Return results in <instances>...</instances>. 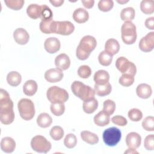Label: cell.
<instances>
[{
	"instance_id": "1",
	"label": "cell",
	"mask_w": 154,
	"mask_h": 154,
	"mask_svg": "<svg viewBox=\"0 0 154 154\" xmlns=\"http://www.w3.org/2000/svg\"><path fill=\"white\" fill-rule=\"evenodd\" d=\"M14 120L13 102L8 92L1 88L0 91V120L2 124H11Z\"/></svg>"
},
{
	"instance_id": "2",
	"label": "cell",
	"mask_w": 154,
	"mask_h": 154,
	"mask_svg": "<svg viewBox=\"0 0 154 154\" xmlns=\"http://www.w3.org/2000/svg\"><path fill=\"white\" fill-rule=\"evenodd\" d=\"M97 45L96 38L91 35H85L81 40L76 50V55L79 60H87Z\"/></svg>"
},
{
	"instance_id": "3",
	"label": "cell",
	"mask_w": 154,
	"mask_h": 154,
	"mask_svg": "<svg viewBox=\"0 0 154 154\" xmlns=\"http://www.w3.org/2000/svg\"><path fill=\"white\" fill-rule=\"evenodd\" d=\"M71 90L76 96L83 101L94 98L96 94L91 87L78 81H75L72 84Z\"/></svg>"
},
{
	"instance_id": "4",
	"label": "cell",
	"mask_w": 154,
	"mask_h": 154,
	"mask_svg": "<svg viewBox=\"0 0 154 154\" xmlns=\"http://www.w3.org/2000/svg\"><path fill=\"white\" fill-rule=\"evenodd\" d=\"M46 96L51 103H64L69 99L67 91L58 86H52L49 87L46 93Z\"/></svg>"
},
{
	"instance_id": "5",
	"label": "cell",
	"mask_w": 154,
	"mask_h": 154,
	"mask_svg": "<svg viewBox=\"0 0 154 154\" xmlns=\"http://www.w3.org/2000/svg\"><path fill=\"white\" fill-rule=\"evenodd\" d=\"M17 108L22 119L25 120H31L35 115V107L32 101L29 99H20L17 103Z\"/></svg>"
},
{
	"instance_id": "6",
	"label": "cell",
	"mask_w": 154,
	"mask_h": 154,
	"mask_svg": "<svg viewBox=\"0 0 154 154\" xmlns=\"http://www.w3.org/2000/svg\"><path fill=\"white\" fill-rule=\"evenodd\" d=\"M122 39L126 45H132L137 40L136 26L132 22H125L121 28Z\"/></svg>"
},
{
	"instance_id": "7",
	"label": "cell",
	"mask_w": 154,
	"mask_h": 154,
	"mask_svg": "<svg viewBox=\"0 0 154 154\" xmlns=\"http://www.w3.org/2000/svg\"><path fill=\"white\" fill-rule=\"evenodd\" d=\"M103 140L108 146H114L120 141L122 133L119 129L116 127L108 128L103 132Z\"/></svg>"
},
{
	"instance_id": "8",
	"label": "cell",
	"mask_w": 154,
	"mask_h": 154,
	"mask_svg": "<svg viewBox=\"0 0 154 154\" xmlns=\"http://www.w3.org/2000/svg\"><path fill=\"white\" fill-rule=\"evenodd\" d=\"M32 149L38 153H48L52 147L51 143L42 135H36L31 141Z\"/></svg>"
},
{
	"instance_id": "9",
	"label": "cell",
	"mask_w": 154,
	"mask_h": 154,
	"mask_svg": "<svg viewBox=\"0 0 154 154\" xmlns=\"http://www.w3.org/2000/svg\"><path fill=\"white\" fill-rule=\"evenodd\" d=\"M116 66L122 74L126 73L132 76H135L136 74L137 68L135 65L124 57H119L116 60Z\"/></svg>"
},
{
	"instance_id": "10",
	"label": "cell",
	"mask_w": 154,
	"mask_h": 154,
	"mask_svg": "<svg viewBox=\"0 0 154 154\" xmlns=\"http://www.w3.org/2000/svg\"><path fill=\"white\" fill-rule=\"evenodd\" d=\"M75 29V26L70 21H56L55 33L63 35L71 34Z\"/></svg>"
},
{
	"instance_id": "11",
	"label": "cell",
	"mask_w": 154,
	"mask_h": 154,
	"mask_svg": "<svg viewBox=\"0 0 154 154\" xmlns=\"http://www.w3.org/2000/svg\"><path fill=\"white\" fill-rule=\"evenodd\" d=\"M139 48L143 52H150L154 48V32H149L142 37L139 42Z\"/></svg>"
},
{
	"instance_id": "12",
	"label": "cell",
	"mask_w": 154,
	"mask_h": 154,
	"mask_svg": "<svg viewBox=\"0 0 154 154\" xmlns=\"http://www.w3.org/2000/svg\"><path fill=\"white\" fill-rule=\"evenodd\" d=\"M64 74L62 70L57 68L50 69L46 71L45 73V79L49 82H57L60 81L63 78Z\"/></svg>"
},
{
	"instance_id": "13",
	"label": "cell",
	"mask_w": 154,
	"mask_h": 154,
	"mask_svg": "<svg viewBox=\"0 0 154 154\" xmlns=\"http://www.w3.org/2000/svg\"><path fill=\"white\" fill-rule=\"evenodd\" d=\"M141 143V137L137 132L129 133L126 137V143L129 148L136 149L140 147Z\"/></svg>"
},
{
	"instance_id": "14",
	"label": "cell",
	"mask_w": 154,
	"mask_h": 154,
	"mask_svg": "<svg viewBox=\"0 0 154 154\" xmlns=\"http://www.w3.org/2000/svg\"><path fill=\"white\" fill-rule=\"evenodd\" d=\"M60 42L56 37L48 38L44 43L45 49L50 54H54L58 52L60 49Z\"/></svg>"
},
{
	"instance_id": "15",
	"label": "cell",
	"mask_w": 154,
	"mask_h": 154,
	"mask_svg": "<svg viewBox=\"0 0 154 154\" xmlns=\"http://www.w3.org/2000/svg\"><path fill=\"white\" fill-rule=\"evenodd\" d=\"M13 37L15 42L21 45L26 44L29 39V34L22 28H18L14 31Z\"/></svg>"
},
{
	"instance_id": "16",
	"label": "cell",
	"mask_w": 154,
	"mask_h": 154,
	"mask_svg": "<svg viewBox=\"0 0 154 154\" xmlns=\"http://www.w3.org/2000/svg\"><path fill=\"white\" fill-rule=\"evenodd\" d=\"M55 64L57 69L61 70H65L70 67V60L67 54H61L56 57Z\"/></svg>"
},
{
	"instance_id": "17",
	"label": "cell",
	"mask_w": 154,
	"mask_h": 154,
	"mask_svg": "<svg viewBox=\"0 0 154 154\" xmlns=\"http://www.w3.org/2000/svg\"><path fill=\"white\" fill-rule=\"evenodd\" d=\"M56 28V21L53 19L42 20L40 23V29L45 34L55 33Z\"/></svg>"
},
{
	"instance_id": "18",
	"label": "cell",
	"mask_w": 154,
	"mask_h": 154,
	"mask_svg": "<svg viewBox=\"0 0 154 154\" xmlns=\"http://www.w3.org/2000/svg\"><path fill=\"white\" fill-rule=\"evenodd\" d=\"M89 14L88 11L82 8L76 9L73 13V19L78 23H85L88 20Z\"/></svg>"
},
{
	"instance_id": "19",
	"label": "cell",
	"mask_w": 154,
	"mask_h": 154,
	"mask_svg": "<svg viewBox=\"0 0 154 154\" xmlns=\"http://www.w3.org/2000/svg\"><path fill=\"white\" fill-rule=\"evenodd\" d=\"M16 148V142L11 137L3 138L1 141V149L5 153H11Z\"/></svg>"
},
{
	"instance_id": "20",
	"label": "cell",
	"mask_w": 154,
	"mask_h": 154,
	"mask_svg": "<svg viewBox=\"0 0 154 154\" xmlns=\"http://www.w3.org/2000/svg\"><path fill=\"white\" fill-rule=\"evenodd\" d=\"M137 96L142 99H147L150 97L152 90L151 87L147 84H140L136 88Z\"/></svg>"
},
{
	"instance_id": "21",
	"label": "cell",
	"mask_w": 154,
	"mask_h": 154,
	"mask_svg": "<svg viewBox=\"0 0 154 154\" xmlns=\"http://www.w3.org/2000/svg\"><path fill=\"white\" fill-rule=\"evenodd\" d=\"M120 49V45L119 42L114 38L108 39L105 45V51L111 54L114 55L118 53Z\"/></svg>"
},
{
	"instance_id": "22",
	"label": "cell",
	"mask_w": 154,
	"mask_h": 154,
	"mask_svg": "<svg viewBox=\"0 0 154 154\" xmlns=\"http://www.w3.org/2000/svg\"><path fill=\"white\" fill-rule=\"evenodd\" d=\"M109 116L103 110L99 112L94 117V123L99 126H105L109 123Z\"/></svg>"
},
{
	"instance_id": "23",
	"label": "cell",
	"mask_w": 154,
	"mask_h": 154,
	"mask_svg": "<svg viewBox=\"0 0 154 154\" xmlns=\"http://www.w3.org/2000/svg\"><path fill=\"white\" fill-rule=\"evenodd\" d=\"M109 79V75L108 72L104 70H99L97 71L94 75V81L96 84L103 85L108 82Z\"/></svg>"
},
{
	"instance_id": "24",
	"label": "cell",
	"mask_w": 154,
	"mask_h": 154,
	"mask_svg": "<svg viewBox=\"0 0 154 154\" xmlns=\"http://www.w3.org/2000/svg\"><path fill=\"white\" fill-rule=\"evenodd\" d=\"M38 85L37 82L34 80H28L25 82L23 86V91L26 96H33L37 91Z\"/></svg>"
},
{
	"instance_id": "25",
	"label": "cell",
	"mask_w": 154,
	"mask_h": 154,
	"mask_svg": "<svg viewBox=\"0 0 154 154\" xmlns=\"http://www.w3.org/2000/svg\"><path fill=\"white\" fill-rule=\"evenodd\" d=\"M98 107V102L94 97L88 100L84 101L82 104V109L87 114H91L94 112Z\"/></svg>"
},
{
	"instance_id": "26",
	"label": "cell",
	"mask_w": 154,
	"mask_h": 154,
	"mask_svg": "<svg viewBox=\"0 0 154 154\" xmlns=\"http://www.w3.org/2000/svg\"><path fill=\"white\" fill-rule=\"evenodd\" d=\"M52 122V119L48 113L42 112L40 114L37 118V125L43 128H46L51 126Z\"/></svg>"
},
{
	"instance_id": "27",
	"label": "cell",
	"mask_w": 154,
	"mask_h": 154,
	"mask_svg": "<svg viewBox=\"0 0 154 154\" xmlns=\"http://www.w3.org/2000/svg\"><path fill=\"white\" fill-rule=\"evenodd\" d=\"M41 10V5L36 4H31L27 7L26 13L30 18L32 19H37L40 17Z\"/></svg>"
},
{
	"instance_id": "28",
	"label": "cell",
	"mask_w": 154,
	"mask_h": 154,
	"mask_svg": "<svg viewBox=\"0 0 154 154\" xmlns=\"http://www.w3.org/2000/svg\"><path fill=\"white\" fill-rule=\"evenodd\" d=\"M112 90L111 85L108 82L103 85L95 84L94 90L95 93L99 96H105L110 94Z\"/></svg>"
},
{
	"instance_id": "29",
	"label": "cell",
	"mask_w": 154,
	"mask_h": 154,
	"mask_svg": "<svg viewBox=\"0 0 154 154\" xmlns=\"http://www.w3.org/2000/svg\"><path fill=\"white\" fill-rule=\"evenodd\" d=\"M81 137L83 141L90 144L93 145L98 143L99 137L98 136L88 131H84L81 132Z\"/></svg>"
},
{
	"instance_id": "30",
	"label": "cell",
	"mask_w": 154,
	"mask_h": 154,
	"mask_svg": "<svg viewBox=\"0 0 154 154\" xmlns=\"http://www.w3.org/2000/svg\"><path fill=\"white\" fill-rule=\"evenodd\" d=\"M22 81L20 74L16 71H12L8 73L7 76V81L8 84L13 87H16L20 84Z\"/></svg>"
},
{
	"instance_id": "31",
	"label": "cell",
	"mask_w": 154,
	"mask_h": 154,
	"mask_svg": "<svg viewBox=\"0 0 154 154\" xmlns=\"http://www.w3.org/2000/svg\"><path fill=\"white\" fill-rule=\"evenodd\" d=\"M135 15V10L132 7H126L123 8L120 13V18L125 22H131Z\"/></svg>"
},
{
	"instance_id": "32",
	"label": "cell",
	"mask_w": 154,
	"mask_h": 154,
	"mask_svg": "<svg viewBox=\"0 0 154 154\" xmlns=\"http://www.w3.org/2000/svg\"><path fill=\"white\" fill-rule=\"evenodd\" d=\"M141 10L146 14H151L154 11V1L153 0H143L140 4Z\"/></svg>"
},
{
	"instance_id": "33",
	"label": "cell",
	"mask_w": 154,
	"mask_h": 154,
	"mask_svg": "<svg viewBox=\"0 0 154 154\" xmlns=\"http://www.w3.org/2000/svg\"><path fill=\"white\" fill-rule=\"evenodd\" d=\"M98 60L99 63L104 66H108L111 64L112 60V55L103 51L101 52L98 57Z\"/></svg>"
},
{
	"instance_id": "34",
	"label": "cell",
	"mask_w": 154,
	"mask_h": 154,
	"mask_svg": "<svg viewBox=\"0 0 154 154\" xmlns=\"http://www.w3.org/2000/svg\"><path fill=\"white\" fill-rule=\"evenodd\" d=\"M50 135L51 138L55 141L61 140L64 136V130L61 126H55L52 128L50 131Z\"/></svg>"
},
{
	"instance_id": "35",
	"label": "cell",
	"mask_w": 154,
	"mask_h": 154,
	"mask_svg": "<svg viewBox=\"0 0 154 154\" xmlns=\"http://www.w3.org/2000/svg\"><path fill=\"white\" fill-rule=\"evenodd\" d=\"M51 112L56 116H61L65 111V106L62 103H51L50 106Z\"/></svg>"
},
{
	"instance_id": "36",
	"label": "cell",
	"mask_w": 154,
	"mask_h": 154,
	"mask_svg": "<svg viewBox=\"0 0 154 154\" xmlns=\"http://www.w3.org/2000/svg\"><path fill=\"white\" fill-rule=\"evenodd\" d=\"M119 83L124 87H129L134 82V76L129 74H122L119 80Z\"/></svg>"
},
{
	"instance_id": "37",
	"label": "cell",
	"mask_w": 154,
	"mask_h": 154,
	"mask_svg": "<svg viewBox=\"0 0 154 154\" xmlns=\"http://www.w3.org/2000/svg\"><path fill=\"white\" fill-rule=\"evenodd\" d=\"M4 2L10 8L14 10H19L23 7V0H5Z\"/></svg>"
},
{
	"instance_id": "38",
	"label": "cell",
	"mask_w": 154,
	"mask_h": 154,
	"mask_svg": "<svg viewBox=\"0 0 154 154\" xmlns=\"http://www.w3.org/2000/svg\"><path fill=\"white\" fill-rule=\"evenodd\" d=\"M64 144L65 146L69 149L73 148L77 144L76 136L73 134H67L64 140Z\"/></svg>"
},
{
	"instance_id": "39",
	"label": "cell",
	"mask_w": 154,
	"mask_h": 154,
	"mask_svg": "<svg viewBox=\"0 0 154 154\" xmlns=\"http://www.w3.org/2000/svg\"><path fill=\"white\" fill-rule=\"evenodd\" d=\"M114 6V2L112 0H100L98 2L99 9L104 12L111 10Z\"/></svg>"
},
{
	"instance_id": "40",
	"label": "cell",
	"mask_w": 154,
	"mask_h": 154,
	"mask_svg": "<svg viewBox=\"0 0 154 154\" xmlns=\"http://www.w3.org/2000/svg\"><path fill=\"white\" fill-rule=\"evenodd\" d=\"M128 116L131 120L133 122H138L141 120L143 113L137 108H132L129 111Z\"/></svg>"
},
{
	"instance_id": "41",
	"label": "cell",
	"mask_w": 154,
	"mask_h": 154,
	"mask_svg": "<svg viewBox=\"0 0 154 154\" xmlns=\"http://www.w3.org/2000/svg\"><path fill=\"white\" fill-rule=\"evenodd\" d=\"M143 129L147 131H154V117L153 116L146 117L142 122Z\"/></svg>"
},
{
	"instance_id": "42",
	"label": "cell",
	"mask_w": 154,
	"mask_h": 154,
	"mask_svg": "<svg viewBox=\"0 0 154 154\" xmlns=\"http://www.w3.org/2000/svg\"><path fill=\"white\" fill-rule=\"evenodd\" d=\"M41 7H42V10H41L40 18L42 20L53 19L52 11L48 6L44 4L41 5Z\"/></svg>"
},
{
	"instance_id": "43",
	"label": "cell",
	"mask_w": 154,
	"mask_h": 154,
	"mask_svg": "<svg viewBox=\"0 0 154 154\" xmlns=\"http://www.w3.org/2000/svg\"><path fill=\"white\" fill-rule=\"evenodd\" d=\"M91 74V68L87 65L81 66L78 69V76L84 79L88 78Z\"/></svg>"
},
{
	"instance_id": "44",
	"label": "cell",
	"mask_w": 154,
	"mask_h": 154,
	"mask_svg": "<svg viewBox=\"0 0 154 154\" xmlns=\"http://www.w3.org/2000/svg\"><path fill=\"white\" fill-rule=\"evenodd\" d=\"M115 109H116V103L113 100L108 99L104 101L103 110L105 112H106L109 116L112 114Z\"/></svg>"
},
{
	"instance_id": "45",
	"label": "cell",
	"mask_w": 154,
	"mask_h": 154,
	"mask_svg": "<svg viewBox=\"0 0 154 154\" xmlns=\"http://www.w3.org/2000/svg\"><path fill=\"white\" fill-rule=\"evenodd\" d=\"M144 146L148 150H153L154 149V135L150 134L147 135L144 141Z\"/></svg>"
},
{
	"instance_id": "46",
	"label": "cell",
	"mask_w": 154,
	"mask_h": 154,
	"mask_svg": "<svg viewBox=\"0 0 154 154\" xmlns=\"http://www.w3.org/2000/svg\"><path fill=\"white\" fill-rule=\"evenodd\" d=\"M111 122L114 124L120 126H125L128 123V121L125 117L119 115L112 117L111 118Z\"/></svg>"
},
{
	"instance_id": "47",
	"label": "cell",
	"mask_w": 154,
	"mask_h": 154,
	"mask_svg": "<svg viewBox=\"0 0 154 154\" xmlns=\"http://www.w3.org/2000/svg\"><path fill=\"white\" fill-rule=\"evenodd\" d=\"M145 26L149 29H154V17H150L147 18L145 21Z\"/></svg>"
},
{
	"instance_id": "48",
	"label": "cell",
	"mask_w": 154,
	"mask_h": 154,
	"mask_svg": "<svg viewBox=\"0 0 154 154\" xmlns=\"http://www.w3.org/2000/svg\"><path fill=\"white\" fill-rule=\"evenodd\" d=\"M83 5L87 8H91L93 7L94 4V1L90 0V1H81Z\"/></svg>"
},
{
	"instance_id": "49",
	"label": "cell",
	"mask_w": 154,
	"mask_h": 154,
	"mask_svg": "<svg viewBox=\"0 0 154 154\" xmlns=\"http://www.w3.org/2000/svg\"><path fill=\"white\" fill-rule=\"evenodd\" d=\"M49 2L54 7H60L64 3V0H51Z\"/></svg>"
},
{
	"instance_id": "50",
	"label": "cell",
	"mask_w": 154,
	"mask_h": 154,
	"mask_svg": "<svg viewBox=\"0 0 154 154\" xmlns=\"http://www.w3.org/2000/svg\"><path fill=\"white\" fill-rule=\"evenodd\" d=\"M125 153H138V152H137L134 149L129 148L125 152Z\"/></svg>"
},
{
	"instance_id": "51",
	"label": "cell",
	"mask_w": 154,
	"mask_h": 154,
	"mask_svg": "<svg viewBox=\"0 0 154 154\" xmlns=\"http://www.w3.org/2000/svg\"><path fill=\"white\" fill-rule=\"evenodd\" d=\"M119 4H125L128 2V1H117Z\"/></svg>"
}]
</instances>
